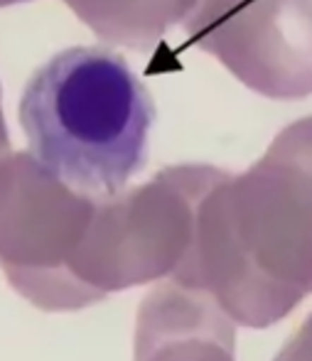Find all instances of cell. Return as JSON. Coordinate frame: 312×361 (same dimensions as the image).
I'll list each match as a JSON object with an SVG mask.
<instances>
[{
  "instance_id": "5b68a950",
  "label": "cell",
  "mask_w": 312,
  "mask_h": 361,
  "mask_svg": "<svg viewBox=\"0 0 312 361\" xmlns=\"http://www.w3.org/2000/svg\"><path fill=\"white\" fill-rule=\"evenodd\" d=\"M234 352L236 324L212 295L162 281L143 298L133 361H236Z\"/></svg>"
},
{
  "instance_id": "6da1fadb",
  "label": "cell",
  "mask_w": 312,
  "mask_h": 361,
  "mask_svg": "<svg viewBox=\"0 0 312 361\" xmlns=\"http://www.w3.org/2000/svg\"><path fill=\"white\" fill-rule=\"evenodd\" d=\"M172 283L199 290L248 329L312 295V128H293L248 172H224L202 197Z\"/></svg>"
},
{
  "instance_id": "52a82bcc",
  "label": "cell",
  "mask_w": 312,
  "mask_h": 361,
  "mask_svg": "<svg viewBox=\"0 0 312 361\" xmlns=\"http://www.w3.org/2000/svg\"><path fill=\"white\" fill-rule=\"evenodd\" d=\"M273 361H312V310Z\"/></svg>"
},
{
  "instance_id": "277c9868",
  "label": "cell",
  "mask_w": 312,
  "mask_h": 361,
  "mask_svg": "<svg viewBox=\"0 0 312 361\" xmlns=\"http://www.w3.org/2000/svg\"><path fill=\"white\" fill-rule=\"evenodd\" d=\"M101 200L66 187L30 152L0 160V271L44 312H74L91 298L71 276Z\"/></svg>"
},
{
  "instance_id": "3957f363",
  "label": "cell",
  "mask_w": 312,
  "mask_h": 361,
  "mask_svg": "<svg viewBox=\"0 0 312 361\" xmlns=\"http://www.w3.org/2000/svg\"><path fill=\"white\" fill-rule=\"evenodd\" d=\"M222 175L214 167H172L148 185L101 200L71 263L91 302L170 281L192 248L199 202Z\"/></svg>"
},
{
  "instance_id": "ba28073f",
  "label": "cell",
  "mask_w": 312,
  "mask_h": 361,
  "mask_svg": "<svg viewBox=\"0 0 312 361\" xmlns=\"http://www.w3.org/2000/svg\"><path fill=\"white\" fill-rule=\"evenodd\" d=\"M8 157V135H5V126H3V116H0V160Z\"/></svg>"
},
{
  "instance_id": "7a4b0ae2",
  "label": "cell",
  "mask_w": 312,
  "mask_h": 361,
  "mask_svg": "<svg viewBox=\"0 0 312 361\" xmlns=\"http://www.w3.org/2000/svg\"><path fill=\"white\" fill-rule=\"evenodd\" d=\"M30 155L91 200L126 192L148 160L155 104L121 54L71 47L35 69L20 99Z\"/></svg>"
},
{
  "instance_id": "8992f818",
  "label": "cell",
  "mask_w": 312,
  "mask_h": 361,
  "mask_svg": "<svg viewBox=\"0 0 312 361\" xmlns=\"http://www.w3.org/2000/svg\"><path fill=\"white\" fill-rule=\"evenodd\" d=\"M81 18L91 23L104 37L124 44L160 35L167 23L185 13L189 0H69Z\"/></svg>"
}]
</instances>
